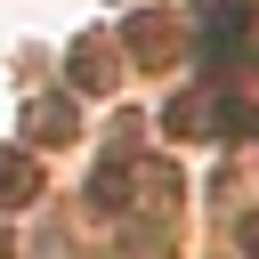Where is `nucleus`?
<instances>
[{"label":"nucleus","mask_w":259,"mask_h":259,"mask_svg":"<svg viewBox=\"0 0 259 259\" xmlns=\"http://www.w3.org/2000/svg\"><path fill=\"white\" fill-rule=\"evenodd\" d=\"M24 186H32V170L16 154H0V202H24Z\"/></svg>","instance_id":"obj_1"}]
</instances>
